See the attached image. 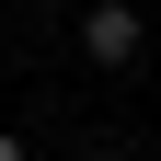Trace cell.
<instances>
[{"label": "cell", "instance_id": "7a4b0ae2", "mask_svg": "<svg viewBox=\"0 0 161 161\" xmlns=\"http://www.w3.org/2000/svg\"><path fill=\"white\" fill-rule=\"evenodd\" d=\"M0 161H35V150H23V127H0Z\"/></svg>", "mask_w": 161, "mask_h": 161}, {"label": "cell", "instance_id": "6da1fadb", "mask_svg": "<svg viewBox=\"0 0 161 161\" xmlns=\"http://www.w3.org/2000/svg\"><path fill=\"white\" fill-rule=\"evenodd\" d=\"M69 35H80V58H92V69H138V58H150V23H138V0H92Z\"/></svg>", "mask_w": 161, "mask_h": 161}, {"label": "cell", "instance_id": "3957f363", "mask_svg": "<svg viewBox=\"0 0 161 161\" xmlns=\"http://www.w3.org/2000/svg\"><path fill=\"white\" fill-rule=\"evenodd\" d=\"M80 161H127V150H80Z\"/></svg>", "mask_w": 161, "mask_h": 161}]
</instances>
